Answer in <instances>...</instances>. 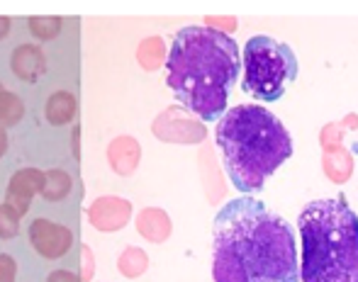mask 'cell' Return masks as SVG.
Wrapping results in <instances>:
<instances>
[{"label":"cell","instance_id":"19","mask_svg":"<svg viewBox=\"0 0 358 282\" xmlns=\"http://www.w3.org/2000/svg\"><path fill=\"white\" fill-rule=\"evenodd\" d=\"M20 219L22 216L17 214L10 205H0V239H13L20 231Z\"/></svg>","mask_w":358,"mask_h":282},{"label":"cell","instance_id":"14","mask_svg":"<svg viewBox=\"0 0 358 282\" xmlns=\"http://www.w3.org/2000/svg\"><path fill=\"white\" fill-rule=\"evenodd\" d=\"M322 165H324V173L329 175L334 183H346V180L351 178V168H354V163H351V156L346 154L344 149L327 151Z\"/></svg>","mask_w":358,"mask_h":282},{"label":"cell","instance_id":"27","mask_svg":"<svg viewBox=\"0 0 358 282\" xmlns=\"http://www.w3.org/2000/svg\"><path fill=\"white\" fill-rule=\"evenodd\" d=\"M3 90H5V88H3V83H0V93H3Z\"/></svg>","mask_w":358,"mask_h":282},{"label":"cell","instance_id":"4","mask_svg":"<svg viewBox=\"0 0 358 282\" xmlns=\"http://www.w3.org/2000/svg\"><path fill=\"white\" fill-rule=\"evenodd\" d=\"M297 226L302 282H358V216L344 198L310 202Z\"/></svg>","mask_w":358,"mask_h":282},{"label":"cell","instance_id":"12","mask_svg":"<svg viewBox=\"0 0 358 282\" xmlns=\"http://www.w3.org/2000/svg\"><path fill=\"white\" fill-rule=\"evenodd\" d=\"M76 110H78V105H76L73 93L57 90V93L49 95L47 105H44V117L54 127H64V124H69L76 117Z\"/></svg>","mask_w":358,"mask_h":282},{"label":"cell","instance_id":"9","mask_svg":"<svg viewBox=\"0 0 358 282\" xmlns=\"http://www.w3.org/2000/svg\"><path fill=\"white\" fill-rule=\"evenodd\" d=\"M10 68L24 83H37L47 73V57L39 44H20L10 57Z\"/></svg>","mask_w":358,"mask_h":282},{"label":"cell","instance_id":"7","mask_svg":"<svg viewBox=\"0 0 358 282\" xmlns=\"http://www.w3.org/2000/svg\"><path fill=\"white\" fill-rule=\"evenodd\" d=\"M129 216H132V202L122 198H115V195H105L98 198L88 207V221L98 231H120L122 226H127Z\"/></svg>","mask_w":358,"mask_h":282},{"label":"cell","instance_id":"26","mask_svg":"<svg viewBox=\"0 0 358 282\" xmlns=\"http://www.w3.org/2000/svg\"><path fill=\"white\" fill-rule=\"evenodd\" d=\"M5 151H8V132L0 127V158L5 156Z\"/></svg>","mask_w":358,"mask_h":282},{"label":"cell","instance_id":"24","mask_svg":"<svg viewBox=\"0 0 358 282\" xmlns=\"http://www.w3.org/2000/svg\"><path fill=\"white\" fill-rule=\"evenodd\" d=\"M213 24H220V27H234V20H224V17H210L208 20V27H213Z\"/></svg>","mask_w":358,"mask_h":282},{"label":"cell","instance_id":"5","mask_svg":"<svg viewBox=\"0 0 358 282\" xmlns=\"http://www.w3.org/2000/svg\"><path fill=\"white\" fill-rule=\"evenodd\" d=\"M297 75V59L287 44L251 37L244 49V90L261 103H275Z\"/></svg>","mask_w":358,"mask_h":282},{"label":"cell","instance_id":"3","mask_svg":"<svg viewBox=\"0 0 358 282\" xmlns=\"http://www.w3.org/2000/svg\"><path fill=\"white\" fill-rule=\"evenodd\" d=\"M217 146L227 175L239 193L249 195L264 188L292 156V137L275 114L259 105H236L217 119Z\"/></svg>","mask_w":358,"mask_h":282},{"label":"cell","instance_id":"8","mask_svg":"<svg viewBox=\"0 0 358 282\" xmlns=\"http://www.w3.org/2000/svg\"><path fill=\"white\" fill-rule=\"evenodd\" d=\"M44 185V173L37 168H22L10 178L8 183V198H5V205H10L20 216H24L29 212V205H32L34 195L42 193Z\"/></svg>","mask_w":358,"mask_h":282},{"label":"cell","instance_id":"2","mask_svg":"<svg viewBox=\"0 0 358 282\" xmlns=\"http://www.w3.org/2000/svg\"><path fill=\"white\" fill-rule=\"evenodd\" d=\"M239 70L236 42L213 27H183L166 54V83L176 100L203 122H217L227 112Z\"/></svg>","mask_w":358,"mask_h":282},{"label":"cell","instance_id":"20","mask_svg":"<svg viewBox=\"0 0 358 282\" xmlns=\"http://www.w3.org/2000/svg\"><path fill=\"white\" fill-rule=\"evenodd\" d=\"M15 275H17L15 258L8 253H0V282H15Z\"/></svg>","mask_w":358,"mask_h":282},{"label":"cell","instance_id":"21","mask_svg":"<svg viewBox=\"0 0 358 282\" xmlns=\"http://www.w3.org/2000/svg\"><path fill=\"white\" fill-rule=\"evenodd\" d=\"M322 146H324L327 151H334L339 149V139H341V129H336L334 124L331 127H327L324 132H322Z\"/></svg>","mask_w":358,"mask_h":282},{"label":"cell","instance_id":"11","mask_svg":"<svg viewBox=\"0 0 358 282\" xmlns=\"http://www.w3.org/2000/svg\"><path fill=\"white\" fill-rule=\"evenodd\" d=\"M137 231L139 236H144L151 244H164L171 236V231H173V224H171V216L164 209L146 207L137 216Z\"/></svg>","mask_w":358,"mask_h":282},{"label":"cell","instance_id":"23","mask_svg":"<svg viewBox=\"0 0 358 282\" xmlns=\"http://www.w3.org/2000/svg\"><path fill=\"white\" fill-rule=\"evenodd\" d=\"M47 282H80L78 275H73L71 270H54L47 278Z\"/></svg>","mask_w":358,"mask_h":282},{"label":"cell","instance_id":"10","mask_svg":"<svg viewBox=\"0 0 358 282\" xmlns=\"http://www.w3.org/2000/svg\"><path fill=\"white\" fill-rule=\"evenodd\" d=\"M142 158V146L134 137H117L108 146V163L117 175H132Z\"/></svg>","mask_w":358,"mask_h":282},{"label":"cell","instance_id":"16","mask_svg":"<svg viewBox=\"0 0 358 282\" xmlns=\"http://www.w3.org/2000/svg\"><path fill=\"white\" fill-rule=\"evenodd\" d=\"M117 268L124 278L134 280L146 273V268H149V255H146L142 248H137V246H129V248H124L122 253H120Z\"/></svg>","mask_w":358,"mask_h":282},{"label":"cell","instance_id":"25","mask_svg":"<svg viewBox=\"0 0 358 282\" xmlns=\"http://www.w3.org/2000/svg\"><path fill=\"white\" fill-rule=\"evenodd\" d=\"M10 34V17H0V42Z\"/></svg>","mask_w":358,"mask_h":282},{"label":"cell","instance_id":"1","mask_svg":"<svg viewBox=\"0 0 358 282\" xmlns=\"http://www.w3.org/2000/svg\"><path fill=\"white\" fill-rule=\"evenodd\" d=\"M215 282H300L290 224L261 200L227 202L213 226Z\"/></svg>","mask_w":358,"mask_h":282},{"label":"cell","instance_id":"15","mask_svg":"<svg viewBox=\"0 0 358 282\" xmlns=\"http://www.w3.org/2000/svg\"><path fill=\"white\" fill-rule=\"evenodd\" d=\"M166 44L161 37H149L144 39L142 44H139L137 49V61L139 66H142L144 70H156L161 66V64L166 61Z\"/></svg>","mask_w":358,"mask_h":282},{"label":"cell","instance_id":"22","mask_svg":"<svg viewBox=\"0 0 358 282\" xmlns=\"http://www.w3.org/2000/svg\"><path fill=\"white\" fill-rule=\"evenodd\" d=\"M80 253H83V258H85V263H83V273H80V282H88L90 278H93V253H90V248L88 246H83L80 248Z\"/></svg>","mask_w":358,"mask_h":282},{"label":"cell","instance_id":"18","mask_svg":"<svg viewBox=\"0 0 358 282\" xmlns=\"http://www.w3.org/2000/svg\"><path fill=\"white\" fill-rule=\"evenodd\" d=\"M27 27L34 39L49 42V39L59 37V32H62V27H64V20L57 17V15H42V17H29Z\"/></svg>","mask_w":358,"mask_h":282},{"label":"cell","instance_id":"13","mask_svg":"<svg viewBox=\"0 0 358 282\" xmlns=\"http://www.w3.org/2000/svg\"><path fill=\"white\" fill-rule=\"evenodd\" d=\"M71 193V175L62 168L44 170V185H42V198L49 202H59V200L69 198Z\"/></svg>","mask_w":358,"mask_h":282},{"label":"cell","instance_id":"17","mask_svg":"<svg viewBox=\"0 0 358 282\" xmlns=\"http://www.w3.org/2000/svg\"><path fill=\"white\" fill-rule=\"evenodd\" d=\"M22 117H24V103L15 93L3 90L0 93V127L3 129L15 127Z\"/></svg>","mask_w":358,"mask_h":282},{"label":"cell","instance_id":"6","mask_svg":"<svg viewBox=\"0 0 358 282\" xmlns=\"http://www.w3.org/2000/svg\"><path fill=\"white\" fill-rule=\"evenodd\" d=\"M29 244L37 251L42 258L47 260H57L64 258L69 253L73 244V234L66 226L57 224V221L49 219H34L29 224Z\"/></svg>","mask_w":358,"mask_h":282}]
</instances>
